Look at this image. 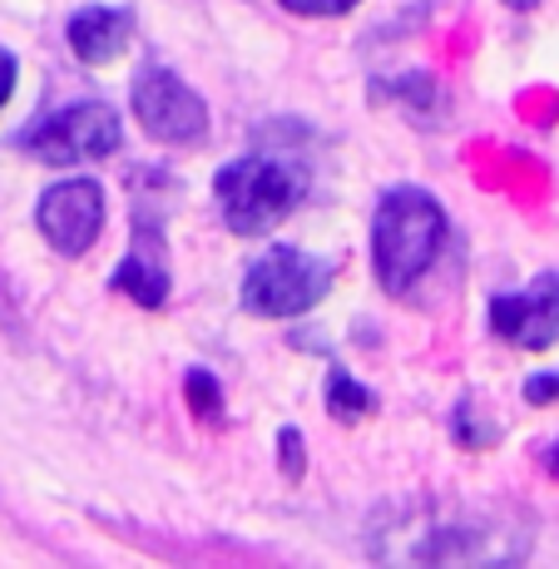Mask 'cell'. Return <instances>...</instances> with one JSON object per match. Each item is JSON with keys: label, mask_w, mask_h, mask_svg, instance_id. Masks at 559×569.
<instances>
[{"label": "cell", "mask_w": 559, "mask_h": 569, "mask_svg": "<svg viewBox=\"0 0 559 569\" xmlns=\"http://www.w3.org/2000/svg\"><path fill=\"white\" fill-rule=\"evenodd\" d=\"M490 322L506 342L525 347V352H545L559 342V272L540 278L520 298H496L490 302Z\"/></svg>", "instance_id": "cell-7"}, {"label": "cell", "mask_w": 559, "mask_h": 569, "mask_svg": "<svg viewBox=\"0 0 559 569\" xmlns=\"http://www.w3.org/2000/svg\"><path fill=\"white\" fill-rule=\"evenodd\" d=\"M183 391H189V407L199 416H208V421H218V416H223V391H218V381L208 377V371H189Z\"/></svg>", "instance_id": "cell-11"}, {"label": "cell", "mask_w": 559, "mask_h": 569, "mask_svg": "<svg viewBox=\"0 0 559 569\" xmlns=\"http://www.w3.org/2000/svg\"><path fill=\"white\" fill-rule=\"evenodd\" d=\"M114 288L129 292L139 308H163V298H169V268L159 262V253H153L149 238H139L134 253L114 268Z\"/></svg>", "instance_id": "cell-9"}, {"label": "cell", "mask_w": 559, "mask_h": 569, "mask_svg": "<svg viewBox=\"0 0 559 569\" xmlns=\"http://www.w3.org/2000/svg\"><path fill=\"white\" fill-rule=\"evenodd\" d=\"M550 470H555V476H559V441H555V451H550Z\"/></svg>", "instance_id": "cell-16"}, {"label": "cell", "mask_w": 559, "mask_h": 569, "mask_svg": "<svg viewBox=\"0 0 559 569\" xmlns=\"http://www.w3.org/2000/svg\"><path fill=\"white\" fill-rule=\"evenodd\" d=\"M40 233H46V243L54 253L64 258H80L94 248V238H100L104 228V193L94 179H64L46 189V199H40V213H36Z\"/></svg>", "instance_id": "cell-6"}, {"label": "cell", "mask_w": 559, "mask_h": 569, "mask_svg": "<svg viewBox=\"0 0 559 569\" xmlns=\"http://www.w3.org/2000/svg\"><path fill=\"white\" fill-rule=\"evenodd\" d=\"M288 10H298V16H342V10H352L357 0H282Z\"/></svg>", "instance_id": "cell-12"}, {"label": "cell", "mask_w": 559, "mask_h": 569, "mask_svg": "<svg viewBox=\"0 0 559 569\" xmlns=\"http://www.w3.org/2000/svg\"><path fill=\"white\" fill-rule=\"evenodd\" d=\"M506 6H540V0H506Z\"/></svg>", "instance_id": "cell-17"}, {"label": "cell", "mask_w": 559, "mask_h": 569, "mask_svg": "<svg viewBox=\"0 0 559 569\" xmlns=\"http://www.w3.org/2000/svg\"><path fill=\"white\" fill-rule=\"evenodd\" d=\"M327 407H332L342 421H361V416L371 411V391H361L347 371H337L332 377V397H327Z\"/></svg>", "instance_id": "cell-10"}, {"label": "cell", "mask_w": 559, "mask_h": 569, "mask_svg": "<svg viewBox=\"0 0 559 569\" xmlns=\"http://www.w3.org/2000/svg\"><path fill=\"white\" fill-rule=\"evenodd\" d=\"M446 238V213L426 189H391L371 223V258L387 292H407L436 262Z\"/></svg>", "instance_id": "cell-1"}, {"label": "cell", "mask_w": 559, "mask_h": 569, "mask_svg": "<svg viewBox=\"0 0 559 569\" xmlns=\"http://www.w3.org/2000/svg\"><path fill=\"white\" fill-rule=\"evenodd\" d=\"M16 74H20L16 54H10L6 46H0V109H6V100H10V94H16Z\"/></svg>", "instance_id": "cell-14"}, {"label": "cell", "mask_w": 559, "mask_h": 569, "mask_svg": "<svg viewBox=\"0 0 559 569\" xmlns=\"http://www.w3.org/2000/svg\"><path fill=\"white\" fill-rule=\"evenodd\" d=\"M332 268L302 248H272L243 278V308L258 317H298L327 298Z\"/></svg>", "instance_id": "cell-3"}, {"label": "cell", "mask_w": 559, "mask_h": 569, "mask_svg": "<svg viewBox=\"0 0 559 569\" xmlns=\"http://www.w3.org/2000/svg\"><path fill=\"white\" fill-rule=\"evenodd\" d=\"M129 36H134V16L114 10V6H90L70 20V50L80 54L84 64H109L124 50Z\"/></svg>", "instance_id": "cell-8"}, {"label": "cell", "mask_w": 559, "mask_h": 569, "mask_svg": "<svg viewBox=\"0 0 559 569\" xmlns=\"http://www.w3.org/2000/svg\"><path fill=\"white\" fill-rule=\"evenodd\" d=\"M278 446H282V456H288V476L298 480V476H302V436H298V431H282Z\"/></svg>", "instance_id": "cell-15"}, {"label": "cell", "mask_w": 559, "mask_h": 569, "mask_svg": "<svg viewBox=\"0 0 559 569\" xmlns=\"http://www.w3.org/2000/svg\"><path fill=\"white\" fill-rule=\"evenodd\" d=\"M26 149L46 163H90L119 149V114L109 104H70L26 134Z\"/></svg>", "instance_id": "cell-4"}, {"label": "cell", "mask_w": 559, "mask_h": 569, "mask_svg": "<svg viewBox=\"0 0 559 569\" xmlns=\"http://www.w3.org/2000/svg\"><path fill=\"white\" fill-rule=\"evenodd\" d=\"M525 401H530V407L559 401V377H530V381H525Z\"/></svg>", "instance_id": "cell-13"}, {"label": "cell", "mask_w": 559, "mask_h": 569, "mask_svg": "<svg viewBox=\"0 0 559 569\" xmlns=\"http://www.w3.org/2000/svg\"><path fill=\"white\" fill-rule=\"evenodd\" d=\"M134 119L149 139H163V144H199L208 134L203 100L169 70H144L134 80Z\"/></svg>", "instance_id": "cell-5"}, {"label": "cell", "mask_w": 559, "mask_h": 569, "mask_svg": "<svg viewBox=\"0 0 559 569\" xmlns=\"http://www.w3.org/2000/svg\"><path fill=\"white\" fill-rule=\"evenodd\" d=\"M213 193L223 203V223L238 238H258V233H272L302 203L307 173L282 159H238L218 173Z\"/></svg>", "instance_id": "cell-2"}]
</instances>
